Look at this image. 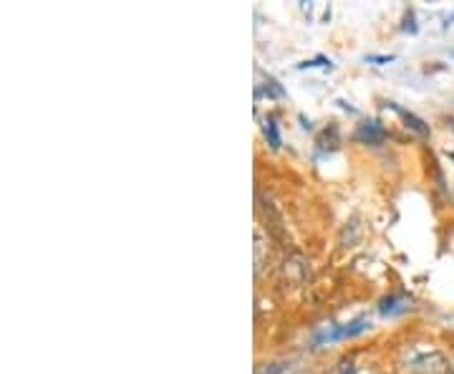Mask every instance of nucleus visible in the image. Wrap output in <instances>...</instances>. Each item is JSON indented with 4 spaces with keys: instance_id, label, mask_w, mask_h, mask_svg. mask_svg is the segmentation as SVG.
<instances>
[{
    "instance_id": "1a4fd4ad",
    "label": "nucleus",
    "mask_w": 454,
    "mask_h": 374,
    "mask_svg": "<svg viewBox=\"0 0 454 374\" xmlns=\"http://www.w3.org/2000/svg\"><path fill=\"white\" fill-rule=\"evenodd\" d=\"M265 94L268 96H275V99H283L285 96V91L277 86V81H273V78H268V83H265Z\"/></svg>"
},
{
    "instance_id": "423d86ee",
    "label": "nucleus",
    "mask_w": 454,
    "mask_h": 374,
    "mask_svg": "<svg viewBox=\"0 0 454 374\" xmlns=\"http://www.w3.org/2000/svg\"><path fill=\"white\" fill-rule=\"evenodd\" d=\"M285 369H288L285 362H270V364H260V367H255V374H283Z\"/></svg>"
},
{
    "instance_id": "0eeeda50",
    "label": "nucleus",
    "mask_w": 454,
    "mask_h": 374,
    "mask_svg": "<svg viewBox=\"0 0 454 374\" xmlns=\"http://www.w3.org/2000/svg\"><path fill=\"white\" fill-rule=\"evenodd\" d=\"M265 137H268V142H270L273 149L280 147V134H277V124L273 122V119H268L265 122Z\"/></svg>"
},
{
    "instance_id": "9d476101",
    "label": "nucleus",
    "mask_w": 454,
    "mask_h": 374,
    "mask_svg": "<svg viewBox=\"0 0 454 374\" xmlns=\"http://www.w3.org/2000/svg\"><path fill=\"white\" fill-rule=\"evenodd\" d=\"M306 66H330V61L325 59V56H318V59H313V61H303L301 69H306Z\"/></svg>"
},
{
    "instance_id": "ddd939ff",
    "label": "nucleus",
    "mask_w": 454,
    "mask_h": 374,
    "mask_svg": "<svg viewBox=\"0 0 454 374\" xmlns=\"http://www.w3.org/2000/svg\"><path fill=\"white\" fill-rule=\"evenodd\" d=\"M452 160H454V152H452Z\"/></svg>"
},
{
    "instance_id": "f03ea898",
    "label": "nucleus",
    "mask_w": 454,
    "mask_h": 374,
    "mask_svg": "<svg viewBox=\"0 0 454 374\" xmlns=\"http://www.w3.org/2000/svg\"><path fill=\"white\" fill-rule=\"evenodd\" d=\"M409 372L412 374H444L449 369L447 356L439 351H417L409 356Z\"/></svg>"
},
{
    "instance_id": "7ed1b4c3",
    "label": "nucleus",
    "mask_w": 454,
    "mask_h": 374,
    "mask_svg": "<svg viewBox=\"0 0 454 374\" xmlns=\"http://www.w3.org/2000/svg\"><path fill=\"white\" fill-rule=\"evenodd\" d=\"M356 137L361 139V142L366 144H381L383 139H386V132H383V127L378 124V122H364V124H359V132H356Z\"/></svg>"
},
{
    "instance_id": "6e6552de",
    "label": "nucleus",
    "mask_w": 454,
    "mask_h": 374,
    "mask_svg": "<svg viewBox=\"0 0 454 374\" xmlns=\"http://www.w3.org/2000/svg\"><path fill=\"white\" fill-rule=\"evenodd\" d=\"M330 374H356V364L348 362V359H343V362H338L336 367H333V372Z\"/></svg>"
},
{
    "instance_id": "f8f14e48",
    "label": "nucleus",
    "mask_w": 454,
    "mask_h": 374,
    "mask_svg": "<svg viewBox=\"0 0 454 374\" xmlns=\"http://www.w3.org/2000/svg\"><path fill=\"white\" fill-rule=\"evenodd\" d=\"M404 30H412V33H417V23H414V13H409L407 18H404Z\"/></svg>"
},
{
    "instance_id": "9b49d317",
    "label": "nucleus",
    "mask_w": 454,
    "mask_h": 374,
    "mask_svg": "<svg viewBox=\"0 0 454 374\" xmlns=\"http://www.w3.org/2000/svg\"><path fill=\"white\" fill-rule=\"evenodd\" d=\"M366 61H371V64H389V61H394V56H366Z\"/></svg>"
},
{
    "instance_id": "39448f33",
    "label": "nucleus",
    "mask_w": 454,
    "mask_h": 374,
    "mask_svg": "<svg viewBox=\"0 0 454 374\" xmlns=\"http://www.w3.org/2000/svg\"><path fill=\"white\" fill-rule=\"evenodd\" d=\"M407 306H409L407 298L399 296V293H394V296L383 298L381 306H378V311H381V314H401V311H407Z\"/></svg>"
},
{
    "instance_id": "4468645a",
    "label": "nucleus",
    "mask_w": 454,
    "mask_h": 374,
    "mask_svg": "<svg viewBox=\"0 0 454 374\" xmlns=\"http://www.w3.org/2000/svg\"><path fill=\"white\" fill-rule=\"evenodd\" d=\"M452 56H454V51H452Z\"/></svg>"
},
{
    "instance_id": "20e7f679",
    "label": "nucleus",
    "mask_w": 454,
    "mask_h": 374,
    "mask_svg": "<svg viewBox=\"0 0 454 374\" xmlns=\"http://www.w3.org/2000/svg\"><path fill=\"white\" fill-rule=\"evenodd\" d=\"M391 109H394L396 114H399L404 122H407V127L409 129H414L419 134V137H429V127L422 122V119L417 117V114H412V112H407V109H401V107H396V104H391Z\"/></svg>"
},
{
    "instance_id": "f257e3e1",
    "label": "nucleus",
    "mask_w": 454,
    "mask_h": 374,
    "mask_svg": "<svg viewBox=\"0 0 454 374\" xmlns=\"http://www.w3.org/2000/svg\"><path fill=\"white\" fill-rule=\"evenodd\" d=\"M371 327V321L369 319H356L346 327H328V329H321V332L313 334L311 344L318 346V344H330V341H341V339H351V337H359L364 334L366 329Z\"/></svg>"
}]
</instances>
